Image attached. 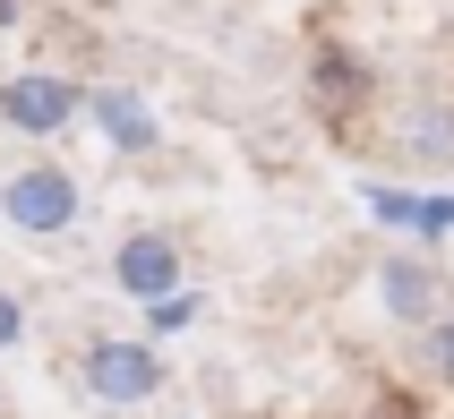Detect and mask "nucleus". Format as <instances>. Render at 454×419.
<instances>
[{
  "instance_id": "f03ea898",
  "label": "nucleus",
  "mask_w": 454,
  "mask_h": 419,
  "mask_svg": "<svg viewBox=\"0 0 454 419\" xmlns=\"http://www.w3.org/2000/svg\"><path fill=\"white\" fill-rule=\"evenodd\" d=\"M77 214H86V189H77V172H60V163H18V172L0 180V222L26 231V240H51V231H69Z\"/></svg>"
},
{
  "instance_id": "20e7f679",
  "label": "nucleus",
  "mask_w": 454,
  "mask_h": 419,
  "mask_svg": "<svg viewBox=\"0 0 454 419\" xmlns=\"http://www.w3.org/2000/svg\"><path fill=\"white\" fill-rule=\"evenodd\" d=\"M112 283H121L129 299H163V291H180V248L163 240V231H129V240L112 248Z\"/></svg>"
},
{
  "instance_id": "f257e3e1",
  "label": "nucleus",
  "mask_w": 454,
  "mask_h": 419,
  "mask_svg": "<svg viewBox=\"0 0 454 419\" xmlns=\"http://www.w3.org/2000/svg\"><path fill=\"white\" fill-rule=\"evenodd\" d=\"M77 376H86V402H103V411H146L163 394L154 343H129V334H95L86 360H77Z\"/></svg>"
},
{
  "instance_id": "6e6552de",
  "label": "nucleus",
  "mask_w": 454,
  "mask_h": 419,
  "mask_svg": "<svg viewBox=\"0 0 454 419\" xmlns=\"http://www.w3.org/2000/svg\"><path fill=\"white\" fill-rule=\"evenodd\" d=\"M420 351H429L437 376H454V317H429V325H420Z\"/></svg>"
},
{
  "instance_id": "39448f33",
  "label": "nucleus",
  "mask_w": 454,
  "mask_h": 419,
  "mask_svg": "<svg viewBox=\"0 0 454 419\" xmlns=\"http://www.w3.org/2000/svg\"><path fill=\"white\" fill-rule=\"evenodd\" d=\"M86 112H95V128H103V146H112V154H154V146H163L154 103L129 95V86H95V95H86Z\"/></svg>"
},
{
  "instance_id": "423d86ee",
  "label": "nucleus",
  "mask_w": 454,
  "mask_h": 419,
  "mask_svg": "<svg viewBox=\"0 0 454 419\" xmlns=\"http://www.w3.org/2000/svg\"><path fill=\"white\" fill-rule=\"evenodd\" d=\"M378 299L395 325H429L437 317V266L429 257H386L378 266Z\"/></svg>"
},
{
  "instance_id": "1a4fd4ad",
  "label": "nucleus",
  "mask_w": 454,
  "mask_h": 419,
  "mask_svg": "<svg viewBox=\"0 0 454 419\" xmlns=\"http://www.w3.org/2000/svg\"><path fill=\"white\" fill-rule=\"evenodd\" d=\"M18 343H26V299H18V291H0V360H9Z\"/></svg>"
},
{
  "instance_id": "0eeeda50",
  "label": "nucleus",
  "mask_w": 454,
  "mask_h": 419,
  "mask_svg": "<svg viewBox=\"0 0 454 419\" xmlns=\"http://www.w3.org/2000/svg\"><path fill=\"white\" fill-rule=\"evenodd\" d=\"M360 86H369V77L343 69V51H326V69H317V95H326V103H360Z\"/></svg>"
},
{
  "instance_id": "7ed1b4c3",
  "label": "nucleus",
  "mask_w": 454,
  "mask_h": 419,
  "mask_svg": "<svg viewBox=\"0 0 454 419\" xmlns=\"http://www.w3.org/2000/svg\"><path fill=\"white\" fill-rule=\"evenodd\" d=\"M77 120V86L51 69H18L0 77V128H18V137H60Z\"/></svg>"
}]
</instances>
